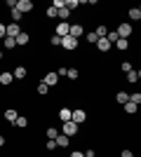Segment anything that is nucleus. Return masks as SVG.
I'll return each mask as SVG.
<instances>
[{
  "instance_id": "38",
  "label": "nucleus",
  "mask_w": 141,
  "mask_h": 157,
  "mask_svg": "<svg viewBox=\"0 0 141 157\" xmlns=\"http://www.w3.org/2000/svg\"><path fill=\"white\" fill-rule=\"evenodd\" d=\"M5 5H7V7H10V10H14V7H17V0H7Z\"/></svg>"
},
{
  "instance_id": "31",
  "label": "nucleus",
  "mask_w": 141,
  "mask_h": 157,
  "mask_svg": "<svg viewBox=\"0 0 141 157\" xmlns=\"http://www.w3.org/2000/svg\"><path fill=\"white\" fill-rule=\"evenodd\" d=\"M45 14H47V19H57V10H54V7H47Z\"/></svg>"
},
{
  "instance_id": "1",
  "label": "nucleus",
  "mask_w": 141,
  "mask_h": 157,
  "mask_svg": "<svg viewBox=\"0 0 141 157\" xmlns=\"http://www.w3.org/2000/svg\"><path fill=\"white\" fill-rule=\"evenodd\" d=\"M115 33H118V38L127 40L129 35L134 33V28H132V24H129V21H122V24H118V26H115Z\"/></svg>"
},
{
  "instance_id": "18",
  "label": "nucleus",
  "mask_w": 141,
  "mask_h": 157,
  "mask_svg": "<svg viewBox=\"0 0 141 157\" xmlns=\"http://www.w3.org/2000/svg\"><path fill=\"white\" fill-rule=\"evenodd\" d=\"M0 82H2V85H12L14 82V78H12V73H0Z\"/></svg>"
},
{
  "instance_id": "21",
  "label": "nucleus",
  "mask_w": 141,
  "mask_h": 157,
  "mask_svg": "<svg viewBox=\"0 0 141 157\" xmlns=\"http://www.w3.org/2000/svg\"><path fill=\"white\" fill-rule=\"evenodd\" d=\"M14 124H17V127H21V129H26V127H28V117H24V115H19V117L14 120Z\"/></svg>"
},
{
  "instance_id": "8",
  "label": "nucleus",
  "mask_w": 141,
  "mask_h": 157,
  "mask_svg": "<svg viewBox=\"0 0 141 157\" xmlns=\"http://www.w3.org/2000/svg\"><path fill=\"white\" fill-rule=\"evenodd\" d=\"M40 82H45L47 87H57V85H59V75H57V71L47 73V75H45V78L40 80Z\"/></svg>"
},
{
  "instance_id": "6",
  "label": "nucleus",
  "mask_w": 141,
  "mask_h": 157,
  "mask_svg": "<svg viewBox=\"0 0 141 157\" xmlns=\"http://www.w3.org/2000/svg\"><path fill=\"white\" fill-rule=\"evenodd\" d=\"M68 28H71L68 21H59L57 28H54V35H57V38H66V35H68Z\"/></svg>"
},
{
  "instance_id": "22",
  "label": "nucleus",
  "mask_w": 141,
  "mask_h": 157,
  "mask_svg": "<svg viewBox=\"0 0 141 157\" xmlns=\"http://www.w3.org/2000/svg\"><path fill=\"white\" fill-rule=\"evenodd\" d=\"M136 108H139V105H136V103H132V101H127V103H125V113H127V115H134V113H136Z\"/></svg>"
},
{
  "instance_id": "14",
  "label": "nucleus",
  "mask_w": 141,
  "mask_h": 157,
  "mask_svg": "<svg viewBox=\"0 0 141 157\" xmlns=\"http://www.w3.org/2000/svg\"><path fill=\"white\" fill-rule=\"evenodd\" d=\"M125 75H127V82L136 85V80L141 78V71H134V68H132V71H129V73H125Z\"/></svg>"
},
{
  "instance_id": "17",
  "label": "nucleus",
  "mask_w": 141,
  "mask_h": 157,
  "mask_svg": "<svg viewBox=\"0 0 141 157\" xmlns=\"http://www.w3.org/2000/svg\"><path fill=\"white\" fill-rule=\"evenodd\" d=\"M59 120L61 122H68L71 120V108H59Z\"/></svg>"
},
{
  "instance_id": "39",
  "label": "nucleus",
  "mask_w": 141,
  "mask_h": 157,
  "mask_svg": "<svg viewBox=\"0 0 141 157\" xmlns=\"http://www.w3.org/2000/svg\"><path fill=\"white\" fill-rule=\"evenodd\" d=\"M71 157H85V152H80V150H75V152H71Z\"/></svg>"
},
{
  "instance_id": "20",
  "label": "nucleus",
  "mask_w": 141,
  "mask_h": 157,
  "mask_svg": "<svg viewBox=\"0 0 141 157\" xmlns=\"http://www.w3.org/2000/svg\"><path fill=\"white\" fill-rule=\"evenodd\" d=\"M113 45L118 47L120 52H125V49H127V47H129V42H127V40H122V38H118V40H115V42H113Z\"/></svg>"
},
{
  "instance_id": "5",
  "label": "nucleus",
  "mask_w": 141,
  "mask_h": 157,
  "mask_svg": "<svg viewBox=\"0 0 141 157\" xmlns=\"http://www.w3.org/2000/svg\"><path fill=\"white\" fill-rule=\"evenodd\" d=\"M78 45H80V40L71 38V35H66V38H61V47H64V49H68V52H73V49H75Z\"/></svg>"
},
{
  "instance_id": "3",
  "label": "nucleus",
  "mask_w": 141,
  "mask_h": 157,
  "mask_svg": "<svg viewBox=\"0 0 141 157\" xmlns=\"http://www.w3.org/2000/svg\"><path fill=\"white\" fill-rule=\"evenodd\" d=\"M85 120H87V113L82 110V108H75V110H71V122H75V124L80 127Z\"/></svg>"
},
{
  "instance_id": "24",
  "label": "nucleus",
  "mask_w": 141,
  "mask_h": 157,
  "mask_svg": "<svg viewBox=\"0 0 141 157\" xmlns=\"http://www.w3.org/2000/svg\"><path fill=\"white\" fill-rule=\"evenodd\" d=\"M106 33H108V28L99 24V26H96V31H94V35H96V38H106Z\"/></svg>"
},
{
  "instance_id": "19",
  "label": "nucleus",
  "mask_w": 141,
  "mask_h": 157,
  "mask_svg": "<svg viewBox=\"0 0 141 157\" xmlns=\"http://www.w3.org/2000/svg\"><path fill=\"white\" fill-rule=\"evenodd\" d=\"M115 101L125 105V103H127V101H129V94H127V92H118V94H115Z\"/></svg>"
},
{
  "instance_id": "37",
  "label": "nucleus",
  "mask_w": 141,
  "mask_h": 157,
  "mask_svg": "<svg viewBox=\"0 0 141 157\" xmlns=\"http://www.w3.org/2000/svg\"><path fill=\"white\" fill-rule=\"evenodd\" d=\"M120 157H134V152H132V150H122Z\"/></svg>"
},
{
  "instance_id": "29",
  "label": "nucleus",
  "mask_w": 141,
  "mask_h": 157,
  "mask_svg": "<svg viewBox=\"0 0 141 157\" xmlns=\"http://www.w3.org/2000/svg\"><path fill=\"white\" fill-rule=\"evenodd\" d=\"M45 136H47V138H57V136H59V129H54V127H49V129L45 131Z\"/></svg>"
},
{
  "instance_id": "35",
  "label": "nucleus",
  "mask_w": 141,
  "mask_h": 157,
  "mask_svg": "<svg viewBox=\"0 0 141 157\" xmlns=\"http://www.w3.org/2000/svg\"><path fill=\"white\" fill-rule=\"evenodd\" d=\"M85 38H87V42H92V45H94V42H96V40H99V38H96V35H94V31H92V33H87Z\"/></svg>"
},
{
  "instance_id": "11",
  "label": "nucleus",
  "mask_w": 141,
  "mask_h": 157,
  "mask_svg": "<svg viewBox=\"0 0 141 157\" xmlns=\"http://www.w3.org/2000/svg\"><path fill=\"white\" fill-rule=\"evenodd\" d=\"M14 42H17V45H21V47H24V45H28V42H31V35H28L26 31H21L19 35L14 38Z\"/></svg>"
},
{
  "instance_id": "2",
  "label": "nucleus",
  "mask_w": 141,
  "mask_h": 157,
  "mask_svg": "<svg viewBox=\"0 0 141 157\" xmlns=\"http://www.w3.org/2000/svg\"><path fill=\"white\" fill-rule=\"evenodd\" d=\"M78 129H80V127L68 120V122H61V131H59V134H64V136H68V138H73L75 134H78Z\"/></svg>"
},
{
  "instance_id": "15",
  "label": "nucleus",
  "mask_w": 141,
  "mask_h": 157,
  "mask_svg": "<svg viewBox=\"0 0 141 157\" xmlns=\"http://www.w3.org/2000/svg\"><path fill=\"white\" fill-rule=\"evenodd\" d=\"M129 19H132V21H139L141 19V7H129Z\"/></svg>"
},
{
  "instance_id": "30",
  "label": "nucleus",
  "mask_w": 141,
  "mask_h": 157,
  "mask_svg": "<svg viewBox=\"0 0 141 157\" xmlns=\"http://www.w3.org/2000/svg\"><path fill=\"white\" fill-rule=\"evenodd\" d=\"M129 101H132V103H136V105H139V103H141V94H139V92L129 94Z\"/></svg>"
},
{
  "instance_id": "13",
  "label": "nucleus",
  "mask_w": 141,
  "mask_h": 157,
  "mask_svg": "<svg viewBox=\"0 0 141 157\" xmlns=\"http://www.w3.org/2000/svg\"><path fill=\"white\" fill-rule=\"evenodd\" d=\"M26 68H24V66H17V68H14V73H12V78L14 80H24V78H26Z\"/></svg>"
},
{
  "instance_id": "34",
  "label": "nucleus",
  "mask_w": 141,
  "mask_h": 157,
  "mask_svg": "<svg viewBox=\"0 0 141 157\" xmlns=\"http://www.w3.org/2000/svg\"><path fill=\"white\" fill-rule=\"evenodd\" d=\"M66 73H68V68H66V66H61L59 71H57V75H59V80H61V78H66Z\"/></svg>"
},
{
  "instance_id": "7",
  "label": "nucleus",
  "mask_w": 141,
  "mask_h": 157,
  "mask_svg": "<svg viewBox=\"0 0 141 157\" xmlns=\"http://www.w3.org/2000/svg\"><path fill=\"white\" fill-rule=\"evenodd\" d=\"M17 10H19L21 14L33 12V0H17Z\"/></svg>"
},
{
  "instance_id": "27",
  "label": "nucleus",
  "mask_w": 141,
  "mask_h": 157,
  "mask_svg": "<svg viewBox=\"0 0 141 157\" xmlns=\"http://www.w3.org/2000/svg\"><path fill=\"white\" fill-rule=\"evenodd\" d=\"M66 78H71V80H78V78H80V73H78V68H68Z\"/></svg>"
},
{
  "instance_id": "16",
  "label": "nucleus",
  "mask_w": 141,
  "mask_h": 157,
  "mask_svg": "<svg viewBox=\"0 0 141 157\" xmlns=\"http://www.w3.org/2000/svg\"><path fill=\"white\" fill-rule=\"evenodd\" d=\"M17 117H19V113L14 110V108H7V110H5V120H7V122H12V124H14V120H17Z\"/></svg>"
},
{
  "instance_id": "26",
  "label": "nucleus",
  "mask_w": 141,
  "mask_h": 157,
  "mask_svg": "<svg viewBox=\"0 0 141 157\" xmlns=\"http://www.w3.org/2000/svg\"><path fill=\"white\" fill-rule=\"evenodd\" d=\"M38 94H40V96H47V94H49V87H47L45 82H40V85H38Z\"/></svg>"
},
{
  "instance_id": "36",
  "label": "nucleus",
  "mask_w": 141,
  "mask_h": 157,
  "mask_svg": "<svg viewBox=\"0 0 141 157\" xmlns=\"http://www.w3.org/2000/svg\"><path fill=\"white\" fill-rule=\"evenodd\" d=\"M5 31H7V26L0 21V40H5Z\"/></svg>"
},
{
  "instance_id": "33",
  "label": "nucleus",
  "mask_w": 141,
  "mask_h": 157,
  "mask_svg": "<svg viewBox=\"0 0 141 157\" xmlns=\"http://www.w3.org/2000/svg\"><path fill=\"white\" fill-rule=\"evenodd\" d=\"M49 45H52V47H61V38L52 35V38H49Z\"/></svg>"
},
{
  "instance_id": "41",
  "label": "nucleus",
  "mask_w": 141,
  "mask_h": 157,
  "mask_svg": "<svg viewBox=\"0 0 141 157\" xmlns=\"http://www.w3.org/2000/svg\"><path fill=\"white\" fill-rule=\"evenodd\" d=\"M0 61H2V52H0Z\"/></svg>"
},
{
  "instance_id": "10",
  "label": "nucleus",
  "mask_w": 141,
  "mask_h": 157,
  "mask_svg": "<svg viewBox=\"0 0 141 157\" xmlns=\"http://www.w3.org/2000/svg\"><path fill=\"white\" fill-rule=\"evenodd\" d=\"M94 45H96V49H99V52H111V47H113L106 38H99L96 42H94Z\"/></svg>"
},
{
  "instance_id": "25",
  "label": "nucleus",
  "mask_w": 141,
  "mask_h": 157,
  "mask_svg": "<svg viewBox=\"0 0 141 157\" xmlns=\"http://www.w3.org/2000/svg\"><path fill=\"white\" fill-rule=\"evenodd\" d=\"M2 45H5V49H14L17 42H14V38H5V40H2Z\"/></svg>"
},
{
  "instance_id": "9",
  "label": "nucleus",
  "mask_w": 141,
  "mask_h": 157,
  "mask_svg": "<svg viewBox=\"0 0 141 157\" xmlns=\"http://www.w3.org/2000/svg\"><path fill=\"white\" fill-rule=\"evenodd\" d=\"M19 33H21V26H19V24H10V26H7V31H5V38H17Z\"/></svg>"
},
{
  "instance_id": "23",
  "label": "nucleus",
  "mask_w": 141,
  "mask_h": 157,
  "mask_svg": "<svg viewBox=\"0 0 141 157\" xmlns=\"http://www.w3.org/2000/svg\"><path fill=\"white\" fill-rule=\"evenodd\" d=\"M10 17H12V24H19V19H21V12L14 7V10H10Z\"/></svg>"
},
{
  "instance_id": "40",
  "label": "nucleus",
  "mask_w": 141,
  "mask_h": 157,
  "mask_svg": "<svg viewBox=\"0 0 141 157\" xmlns=\"http://www.w3.org/2000/svg\"><path fill=\"white\" fill-rule=\"evenodd\" d=\"M2 145H5V136H0V148H2Z\"/></svg>"
},
{
  "instance_id": "28",
  "label": "nucleus",
  "mask_w": 141,
  "mask_h": 157,
  "mask_svg": "<svg viewBox=\"0 0 141 157\" xmlns=\"http://www.w3.org/2000/svg\"><path fill=\"white\" fill-rule=\"evenodd\" d=\"M132 68H134V66H132V61H122V63H120V71H122V73H129Z\"/></svg>"
},
{
  "instance_id": "32",
  "label": "nucleus",
  "mask_w": 141,
  "mask_h": 157,
  "mask_svg": "<svg viewBox=\"0 0 141 157\" xmlns=\"http://www.w3.org/2000/svg\"><path fill=\"white\" fill-rule=\"evenodd\" d=\"M45 148H47L49 152H52L54 148H57V143H54V138H47V141H45Z\"/></svg>"
},
{
  "instance_id": "12",
  "label": "nucleus",
  "mask_w": 141,
  "mask_h": 157,
  "mask_svg": "<svg viewBox=\"0 0 141 157\" xmlns=\"http://www.w3.org/2000/svg\"><path fill=\"white\" fill-rule=\"evenodd\" d=\"M54 143H57V148H68L71 138H68V136H64V134H59V136L54 138Z\"/></svg>"
},
{
  "instance_id": "4",
  "label": "nucleus",
  "mask_w": 141,
  "mask_h": 157,
  "mask_svg": "<svg viewBox=\"0 0 141 157\" xmlns=\"http://www.w3.org/2000/svg\"><path fill=\"white\" fill-rule=\"evenodd\" d=\"M68 35H71V38H75V40H80L82 35H85V26H82V24H71Z\"/></svg>"
}]
</instances>
